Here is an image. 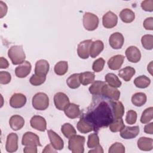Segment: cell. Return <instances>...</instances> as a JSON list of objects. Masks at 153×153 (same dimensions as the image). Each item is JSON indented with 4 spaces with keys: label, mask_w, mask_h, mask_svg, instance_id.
Listing matches in <instances>:
<instances>
[{
    "label": "cell",
    "mask_w": 153,
    "mask_h": 153,
    "mask_svg": "<svg viewBox=\"0 0 153 153\" xmlns=\"http://www.w3.org/2000/svg\"><path fill=\"white\" fill-rule=\"evenodd\" d=\"M11 79V74L7 71L0 72V83L1 84H7Z\"/></svg>",
    "instance_id": "obj_45"
},
{
    "label": "cell",
    "mask_w": 153,
    "mask_h": 153,
    "mask_svg": "<svg viewBox=\"0 0 153 153\" xmlns=\"http://www.w3.org/2000/svg\"><path fill=\"white\" fill-rule=\"evenodd\" d=\"M109 153H124L125 152V147L120 142H115L109 148Z\"/></svg>",
    "instance_id": "obj_42"
},
{
    "label": "cell",
    "mask_w": 153,
    "mask_h": 153,
    "mask_svg": "<svg viewBox=\"0 0 153 153\" xmlns=\"http://www.w3.org/2000/svg\"><path fill=\"white\" fill-rule=\"evenodd\" d=\"M106 82L102 81H94L93 82H92V84L90 86L88 90L93 95L102 96V90Z\"/></svg>",
    "instance_id": "obj_29"
},
{
    "label": "cell",
    "mask_w": 153,
    "mask_h": 153,
    "mask_svg": "<svg viewBox=\"0 0 153 153\" xmlns=\"http://www.w3.org/2000/svg\"><path fill=\"white\" fill-rule=\"evenodd\" d=\"M46 79V76L33 74L29 79L30 83L34 86H38L42 84Z\"/></svg>",
    "instance_id": "obj_41"
},
{
    "label": "cell",
    "mask_w": 153,
    "mask_h": 153,
    "mask_svg": "<svg viewBox=\"0 0 153 153\" xmlns=\"http://www.w3.org/2000/svg\"><path fill=\"white\" fill-rule=\"evenodd\" d=\"M127 60L131 63H137L141 59V53L139 49L134 45L128 47L125 51Z\"/></svg>",
    "instance_id": "obj_11"
},
{
    "label": "cell",
    "mask_w": 153,
    "mask_h": 153,
    "mask_svg": "<svg viewBox=\"0 0 153 153\" xmlns=\"http://www.w3.org/2000/svg\"><path fill=\"white\" fill-rule=\"evenodd\" d=\"M68 70V63L66 61H59L54 68V71L57 75H65Z\"/></svg>",
    "instance_id": "obj_37"
},
{
    "label": "cell",
    "mask_w": 153,
    "mask_h": 153,
    "mask_svg": "<svg viewBox=\"0 0 153 153\" xmlns=\"http://www.w3.org/2000/svg\"><path fill=\"white\" fill-rule=\"evenodd\" d=\"M153 118V108L149 107L145 109L141 115L140 122L142 124L148 123L150 121L152 120Z\"/></svg>",
    "instance_id": "obj_39"
},
{
    "label": "cell",
    "mask_w": 153,
    "mask_h": 153,
    "mask_svg": "<svg viewBox=\"0 0 153 153\" xmlns=\"http://www.w3.org/2000/svg\"><path fill=\"white\" fill-rule=\"evenodd\" d=\"M95 75L93 72L87 71L79 74V79L81 84L83 85H88L94 81Z\"/></svg>",
    "instance_id": "obj_31"
},
{
    "label": "cell",
    "mask_w": 153,
    "mask_h": 153,
    "mask_svg": "<svg viewBox=\"0 0 153 153\" xmlns=\"http://www.w3.org/2000/svg\"><path fill=\"white\" fill-rule=\"evenodd\" d=\"M66 84L70 88L76 89L78 88L81 84L79 74H74L70 75L66 79Z\"/></svg>",
    "instance_id": "obj_34"
},
{
    "label": "cell",
    "mask_w": 153,
    "mask_h": 153,
    "mask_svg": "<svg viewBox=\"0 0 153 153\" xmlns=\"http://www.w3.org/2000/svg\"><path fill=\"white\" fill-rule=\"evenodd\" d=\"M9 66V63L8 60L4 58L3 57H1L0 58V68L1 69H6Z\"/></svg>",
    "instance_id": "obj_51"
},
{
    "label": "cell",
    "mask_w": 153,
    "mask_h": 153,
    "mask_svg": "<svg viewBox=\"0 0 153 153\" xmlns=\"http://www.w3.org/2000/svg\"><path fill=\"white\" fill-rule=\"evenodd\" d=\"M140 129L137 126L133 127L124 126L120 131V136L124 139H131L136 137L139 133Z\"/></svg>",
    "instance_id": "obj_16"
},
{
    "label": "cell",
    "mask_w": 153,
    "mask_h": 153,
    "mask_svg": "<svg viewBox=\"0 0 153 153\" xmlns=\"http://www.w3.org/2000/svg\"><path fill=\"white\" fill-rule=\"evenodd\" d=\"M124 60V56L122 54H117L111 57L108 61V65L110 69L118 70L122 66Z\"/></svg>",
    "instance_id": "obj_21"
},
{
    "label": "cell",
    "mask_w": 153,
    "mask_h": 153,
    "mask_svg": "<svg viewBox=\"0 0 153 153\" xmlns=\"http://www.w3.org/2000/svg\"><path fill=\"white\" fill-rule=\"evenodd\" d=\"M152 61L150 62V63L148 65V68H147V69L151 75H152Z\"/></svg>",
    "instance_id": "obj_54"
},
{
    "label": "cell",
    "mask_w": 153,
    "mask_h": 153,
    "mask_svg": "<svg viewBox=\"0 0 153 153\" xmlns=\"http://www.w3.org/2000/svg\"><path fill=\"white\" fill-rule=\"evenodd\" d=\"M87 145V146L91 149L96 148L97 146L100 145L99 137L97 133H93L88 135Z\"/></svg>",
    "instance_id": "obj_40"
},
{
    "label": "cell",
    "mask_w": 153,
    "mask_h": 153,
    "mask_svg": "<svg viewBox=\"0 0 153 153\" xmlns=\"http://www.w3.org/2000/svg\"><path fill=\"white\" fill-rule=\"evenodd\" d=\"M141 8L143 10L148 12H152L153 11V1L145 0L141 2Z\"/></svg>",
    "instance_id": "obj_46"
},
{
    "label": "cell",
    "mask_w": 153,
    "mask_h": 153,
    "mask_svg": "<svg viewBox=\"0 0 153 153\" xmlns=\"http://www.w3.org/2000/svg\"><path fill=\"white\" fill-rule=\"evenodd\" d=\"M137 120V113L134 110H129L127 111L126 116V121L128 124H134Z\"/></svg>",
    "instance_id": "obj_44"
},
{
    "label": "cell",
    "mask_w": 153,
    "mask_h": 153,
    "mask_svg": "<svg viewBox=\"0 0 153 153\" xmlns=\"http://www.w3.org/2000/svg\"><path fill=\"white\" fill-rule=\"evenodd\" d=\"M105 63V61L102 57H100L94 60L92 65V69L93 71L95 72H99L102 71L104 68Z\"/></svg>",
    "instance_id": "obj_43"
},
{
    "label": "cell",
    "mask_w": 153,
    "mask_h": 153,
    "mask_svg": "<svg viewBox=\"0 0 153 153\" xmlns=\"http://www.w3.org/2000/svg\"><path fill=\"white\" fill-rule=\"evenodd\" d=\"M8 56L14 65H20L25 61L26 55L22 45H13L8 51Z\"/></svg>",
    "instance_id": "obj_2"
},
{
    "label": "cell",
    "mask_w": 153,
    "mask_h": 153,
    "mask_svg": "<svg viewBox=\"0 0 153 153\" xmlns=\"http://www.w3.org/2000/svg\"><path fill=\"white\" fill-rule=\"evenodd\" d=\"M99 20L98 17L91 13H84L82 18V23L84 28L88 31H93L96 29L99 25Z\"/></svg>",
    "instance_id": "obj_5"
},
{
    "label": "cell",
    "mask_w": 153,
    "mask_h": 153,
    "mask_svg": "<svg viewBox=\"0 0 153 153\" xmlns=\"http://www.w3.org/2000/svg\"><path fill=\"white\" fill-rule=\"evenodd\" d=\"M85 141V137L75 134L69 139L68 149L73 153H83L84 152Z\"/></svg>",
    "instance_id": "obj_3"
},
{
    "label": "cell",
    "mask_w": 153,
    "mask_h": 153,
    "mask_svg": "<svg viewBox=\"0 0 153 153\" xmlns=\"http://www.w3.org/2000/svg\"><path fill=\"white\" fill-rule=\"evenodd\" d=\"M111 109L115 118H121L124 114V107L122 102L114 100L111 102Z\"/></svg>",
    "instance_id": "obj_22"
},
{
    "label": "cell",
    "mask_w": 153,
    "mask_h": 153,
    "mask_svg": "<svg viewBox=\"0 0 153 153\" xmlns=\"http://www.w3.org/2000/svg\"><path fill=\"white\" fill-rule=\"evenodd\" d=\"M135 73L136 71L134 68L131 66H126L119 71L118 76L125 81H129Z\"/></svg>",
    "instance_id": "obj_27"
},
{
    "label": "cell",
    "mask_w": 153,
    "mask_h": 153,
    "mask_svg": "<svg viewBox=\"0 0 153 153\" xmlns=\"http://www.w3.org/2000/svg\"><path fill=\"white\" fill-rule=\"evenodd\" d=\"M76 128L81 133H87L94 130V127L93 124L84 117L80 118L76 124Z\"/></svg>",
    "instance_id": "obj_20"
},
{
    "label": "cell",
    "mask_w": 153,
    "mask_h": 153,
    "mask_svg": "<svg viewBox=\"0 0 153 153\" xmlns=\"http://www.w3.org/2000/svg\"><path fill=\"white\" fill-rule=\"evenodd\" d=\"M134 84L137 88H145L151 84V79L145 75H140L134 79Z\"/></svg>",
    "instance_id": "obj_33"
},
{
    "label": "cell",
    "mask_w": 153,
    "mask_h": 153,
    "mask_svg": "<svg viewBox=\"0 0 153 153\" xmlns=\"http://www.w3.org/2000/svg\"><path fill=\"white\" fill-rule=\"evenodd\" d=\"M18 136L15 133H10L7 137L5 149L8 152H16L18 149Z\"/></svg>",
    "instance_id": "obj_15"
},
{
    "label": "cell",
    "mask_w": 153,
    "mask_h": 153,
    "mask_svg": "<svg viewBox=\"0 0 153 153\" xmlns=\"http://www.w3.org/2000/svg\"><path fill=\"white\" fill-rule=\"evenodd\" d=\"M32 104L33 107L36 110H45L49 106V98L47 94L44 93H37L32 97Z\"/></svg>",
    "instance_id": "obj_4"
},
{
    "label": "cell",
    "mask_w": 153,
    "mask_h": 153,
    "mask_svg": "<svg viewBox=\"0 0 153 153\" xmlns=\"http://www.w3.org/2000/svg\"><path fill=\"white\" fill-rule=\"evenodd\" d=\"M109 125L110 130L114 133L120 131L125 126L122 118H114Z\"/></svg>",
    "instance_id": "obj_36"
},
{
    "label": "cell",
    "mask_w": 153,
    "mask_h": 153,
    "mask_svg": "<svg viewBox=\"0 0 153 153\" xmlns=\"http://www.w3.org/2000/svg\"><path fill=\"white\" fill-rule=\"evenodd\" d=\"M26 102V97L22 93H14L10 99V105L14 108H20Z\"/></svg>",
    "instance_id": "obj_18"
},
{
    "label": "cell",
    "mask_w": 153,
    "mask_h": 153,
    "mask_svg": "<svg viewBox=\"0 0 153 153\" xmlns=\"http://www.w3.org/2000/svg\"><path fill=\"white\" fill-rule=\"evenodd\" d=\"M121 20L126 23H130L134 21L135 19L134 13L129 8H124L120 13Z\"/></svg>",
    "instance_id": "obj_28"
},
{
    "label": "cell",
    "mask_w": 153,
    "mask_h": 153,
    "mask_svg": "<svg viewBox=\"0 0 153 153\" xmlns=\"http://www.w3.org/2000/svg\"><path fill=\"white\" fill-rule=\"evenodd\" d=\"M143 26L146 30H153V17H150L146 18L143 23Z\"/></svg>",
    "instance_id": "obj_47"
},
{
    "label": "cell",
    "mask_w": 153,
    "mask_h": 153,
    "mask_svg": "<svg viewBox=\"0 0 153 153\" xmlns=\"http://www.w3.org/2000/svg\"><path fill=\"white\" fill-rule=\"evenodd\" d=\"M139 149L144 151H151L153 148V139L146 137H140L137 142Z\"/></svg>",
    "instance_id": "obj_25"
},
{
    "label": "cell",
    "mask_w": 153,
    "mask_h": 153,
    "mask_svg": "<svg viewBox=\"0 0 153 153\" xmlns=\"http://www.w3.org/2000/svg\"><path fill=\"white\" fill-rule=\"evenodd\" d=\"M141 43L146 50H152L153 48V35L151 34L144 35L141 38Z\"/></svg>",
    "instance_id": "obj_38"
},
{
    "label": "cell",
    "mask_w": 153,
    "mask_h": 153,
    "mask_svg": "<svg viewBox=\"0 0 153 153\" xmlns=\"http://www.w3.org/2000/svg\"><path fill=\"white\" fill-rule=\"evenodd\" d=\"M54 103L57 109L64 111L65 108L70 103L69 99L65 93L58 92L54 96Z\"/></svg>",
    "instance_id": "obj_7"
},
{
    "label": "cell",
    "mask_w": 153,
    "mask_h": 153,
    "mask_svg": "<svg viewBox=\"0 0 153 153\" xmlns=\"http://www.w3.org/2000/svg\"><path fill=\"white\" fill-rule=\"evenodd\" d=\"M91 39H86L80 42L77 47V54L82 59H88L90 56V49L92 43Z\"/></svg>",
    "instance_id": "obj_8"
},
{
    "label": "cell",
    "mask_w": 153,
    "mask_h": 153,
    "mask_svg": "<svg viewBox=\"0 0 153 153\" xmlns=\"http://www.w3.org/2000/svg\"><path fill=\"white\" fill-rule=\"evenodd\" d=\"M57 150L55 149L53 146L51 145V144H48L46 145V146L44 148V150H42V152H56Z\"/></svg>",
    "instance_id": "obj_52"
},
{
    "label": "cell",
    "mask_w": 153,
    "mask_h": 153,
    "mask_svg": "<svg viewBox=\"0 0 153 153\" xmlns=\"http://www.w3.org/2000/svg\"><path fill=\"white\" fill-rule=\"evenodd\" d=\"M112 112L109 105L105 102L99 103L91 112L87 115H83L94 126V130L102 127H107L114 120Z\"/></svg>",
    "instance_id": "obj_1"
},
{
    "label": "cell",
    "mask_w": 153,
    "mask_h": 153,
    "mask_svg": "<svg viewBox=\"0 0 153 153\" xmlns=\"http://www.w3.org/2000/svg\"><path fill=\"white\" fill-rule=\"evenodd\" d=\"M47 134L50 143L56 150H62L64 146V143L61 137L52 130H48Z\"/></svg>",
    "instance_id": "obj_13"
},
{
    "label": "cell",
    "mask_w": 153,
    "mask_h": 153,
    "mask_svg": "<svg viewBox=\"0 0 153 153\" xmlns=\"http://www.w3.org/2000/svg\"><path fill=\"white\" fill-rule=\"evenodd\" d=\"M103 48L104 44L102 41L96 40L92 42L90 49V56L92 58H96L103 50Z\"/></svg>",
    "instance_id": "obj_26"
},
{
    "label": "cell",
    "mask_w": 153,
    "mask_h": 153,
    "mask_svg": "<svg viewBox=\"0 0 153 153\" xmlns=\"http://www.w3.org/2000/svg\"><path fill=\"white\" fill-rule=\"evenodd\" d=\"M30 126L38 131H44L47 129V122L45 119L40 115H34L30 120Z\"/></svg>",
    "instance_id": "obj_14"
},
{
    "label": "cell",
    "mask_w": 153,
    "mask_h": 153,
    "mask_svg": "<svg viewBox=\"0 0 153 153\" xmlns=\"http://www.w3.org/2000/svg\"><path fill=\"white\" fill-rule=\"evenodd\" d=\"M105 81L110 86L118 88L120 87L122 83L118 77L113 73H108L105 76Z\"/></svg>",
    "instance_id": "obj_32"
},
{
    "label": "cell",
    "mask_w": 153,
    "mask_h": 153,
    "mask_svg": "<svg viewBox=\"0 0 153 153\" xmlns=\"http://www.w3.org/2000/svg\"><path fill=\"white\" fill-rule=\"evenodd\" d=\"M9 124L12 130L17 131L20 130L24 126L25 120L19 115H14L10 118Z\"/></svg>",
    "instance_id": "obj_24"
},
{
    "label": "cell",
    "mask_w": 153,
    "mask_h": 153,
    "mask_svg": "<svg viewBox=\"0 0 153 153\" xmlns=\"http://www.w3.org/2000/svg\"><path fill=\"white\" fill-rule=\"evenodd\" d=\"M147 97L144 93L139 92L133 94L131 97V102L136 106H142L146 102Z\"/></svg>",
    "instance_id": "obj_30"
},
{
    "label": "cell",
    "mask_w": 153,
    "mask_h": 153,
    "mask_svg": "<svg viewBox=\"0 0 153 153\" xmlns=\"http://www.w3.org/2000/svg\"><path fill=\"white\" fill-rule=\"evenodd\" d=\"M50 69V65L46 60L41 59L35 63V74L38 75L46 76Z\"/></svg>",
    "instance_id": "obj_19"
},
{
    "label": "cell",
    "mask_w": 153,
    "mask_h": 153,
    "mask_svg": "<svg viewBox=\"0 0 153 153\" xmlns=\"http://www.w3.org/2000/svg\"><path fill=\"white\" fill-rule=\"evenodd\" d=\"M23 152L25 153H36L37 146H26L23 149Z\"/></svg>",
    "instance_id": "obj_49"
},
{
    "label": "cell",
    "mask_w": 153,
    "mask_h": 153,
    "mask_svg": "<svg viewBox=\"0 0 153 153\" xmlns=\"http://www.w3.org/2000/svg\"><path fill=\"white\" fill-rule=\"evenodd\" d=\"M32 66L29 61H24L15 69L16 75L20 78L26 77L30 72Z\"/></svg>",
    "instance_id": "obj_17"
},
{
    "label": "cell",
    "mask_w": 153,
    "mask_h": 153,
    "mask_svg": "<svg viewBox=\"0 0 153 153\" xmlns=\"http://www.w3.org/2000/svg\"><path fill=\"white\" fill-rule=\"evenodd\" d=\"M61 131L63 134L68 139H70L73 136L76 134V130L72 124L66 123L63 124L61 127Z\"/></svg>",
    "instance_id": "obj_35"
},
{
    "label": "cell",
    "mask_w": 153,
    "mask_h": 153,
    "mask_svg": "<svg viewBox=\"0 0 153 153\" xmlns=\"http://www.w3.org/2000/svg\"><path fill=\"white\" fill-rule=\"evenodd\" d=\"M7 4L3 1H0V18L4 17L7 13Z\"/></svg>",
    "instance_id": "obj_48"
},
{
    "label": "cell",
    "mask_w": 153,
    "mask_h": 153,
    "mask_svg": "<svg viewBox=\"0 0 153 153\" xmlns=\"http://www.w3.org/2000/svg\"><path fill=\"white\" fill-rule=\"evenodd\" d=\"M144 132L149 134H152L153 133V123L152 122L145 126Z\"/></svg>",
    "instance_id": "obj_50"
},
{
    "label": "cell",
    "mask_w": 153,
    "mask_h": 153,
    "mask_svg": "<svg viewBox=\"0 0 153 153\" xmlns=\"http://www.w3.org/2000/svg\"><path fill=\"white\" fill-rule=\"evenodd\" d=\"M102 96L113 100H118L120 97V91L117 88L105 84L102 90Z\"/></svg>",
    "instance_id": "obj_9"
},
{
    "label": "cell",
    "mask_w": 153,
    "mask_h": 153,
    "mask_svg": "<svg viewBox=\"0 0 153 153\" xmlns=\"http://www.w3.org/2000/svg\"><path fill=\"white\" fill-rule=\"evenodd\" d=\"M103 149L101 145H99L98 146H97L96 148H93V149H91L88 151V153H103Z\"/></svg>",
    "instance_id": "obj_53"
},
{
    "label": "cell",
    "mask_w": 153,
    "mask_h": 153,
    "mask_svg": "<svg viewBox=\"0 0 153 153\" xmlns=\"http://www.w3.org/2000/svg\"><path fill=\"white\" fill-rule=\"evenodd\" d=\"M22 143L24 146H41L39 136L31 131H27L22 136Z\"/></svg>",
    "instance_id": "obj_6"
},
{
    "label": "cell",
    "mask_w": 153,
    "mask_h": 153,
    "mask_svg": "<svg viewBox=\"0 0 153 153\" xmlns=\"http://www.w3.org/2000/svg\"><path fill=\"white\" fill-rule=\"evenodd\" d=\"M66 116L71 119H74L79 116L81 111L79 105L75 103H69L64 109Z\"/></svg>",
    "instance_id": "obj_23"
},
{
    "label": "cell",
    "mask_w": 153,
    "mask_h": 153,
    "mask_svg": "<svg viewBox=\"0 0 153 153\" xmlns=\"http://www.w3.org/2000/svg\"><path fill=\"white\" fill-rule=\"evenodd\" d=\"M118 22L117 16L111 11L106 13L102 17L103 26L107 29L114 27Z\"/></svg>",
    "instance_id": "obj_10"
},
{
    "label": "cell",
    "mask_w": 153,
    "mask_h": 153,
    "mask_svg": "<svg viewBox=\"0 0 153 153\" xmlns=\"http://www.w3.org/2000/svg\"><path fill=\"white\" fill-rule=\"evenodd\" d=\"M124 42V38L123 34L120 32H114L112 33L109 38V44L110 46L115 50L122 48Z\"/></svg>",
    "instance_id": "obj_12"
}]
</instances>
